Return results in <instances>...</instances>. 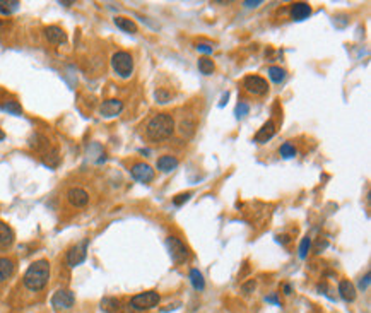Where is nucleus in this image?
<instances>
[{
  "instance_id": "1",
  "label": "nucleus",
  "mask_w": 371,
  "mask_h": 313,
  "mask_svg": "<svg viewBox=\"0 0 371 313\" xmlns=\"http://www.w3.org/2000/svg\"><path fill=\"white\" fill-rule=\"evenodd\" d=\"M173 132H175V118L170 113H159L152 116L145 127V135L152 142L166 141L171 137Z\"/></svg>"
},
{
  "instance_id": "2",
  "label": "nucleus",
  "mask_w": 371,
  "mask_h": 313,
  "mask_svg": "<svg viewBox=\"0 0 371 313\" xmlns=\"http://www.w3.org/2000/svg\"><path fill=\"white\" fill-rule=\"evenodd\" d=\"M50 279V262L45 259H40L36 262H33L27 270L24 272L22 283L29 291H41Z\"/></svg>"
},
{
  "instance_id": "3",
  "label": "nucleus",
  "mask_w": 371,
  "mask_h": 313,
  "mask_svg": "<svg viewBox=\"0 0 371 313\" xmlns=\"http://www.w3.org/2000/svg\"><path fill=\"white\" fill-rule=\"evenodd\" d=\"M111 67L120 77H130L134 72V58L129 51H116L111 57Z\"/></svg>"
},
{
  "instance_id": "4",
  "label": "nucleus",
  "mask_w": 371,
  "mask_h": 313,
  "mask_svg": "<svg viewBox=\"0 0 371 313\" xmlns=\"http://www.w3.org/2000/svg\"><path fill=\"white\" fill-rule=\"evenodd\" d=\"M161 301V296L156 291H145V293H139L132 296L130 300V306L137 311H144V310H151V308H156Z\"/></svg>"
},
{
  "instance_id": "5",
  "label": "nucleus",
  "mask_w": 371,
  "mask_h": 313,
  "mask_svg": "<svg viewBox=\"0 0 371 313\" xmlns=\"http://www.w3.org/2000/svg\"><path fill=\"white\" fill-rule=\"evenodd\" d=\"M166 245L168 250H170L171 260L175 264H183L187 259H189V248L181 240H178L176 236H168L166 238Z\"/></svg>"
},
{
  "instance_id": "6",
  "label": "nucleus",
  "mask_w": 371,
  "mask_h": 313,
  "mask_svg": "<svg viewBox=\"0 0 371 313\" xmlns=\"http://www.w3.org/2000/svg\"><path fill=\"white\" fill-rule=\"evenodd\" d=\"M243 87L246 89V92H250L253 96H264L269 92V84L264 77L260 76H248L243 81Z\"/></svg>"
},
{
  "instance_id": "7",
  "label": "nucleus",
  "mask_w": 371,
  "mask_h": 313,
  "mask_svg": "<svg viewBox=\"0 0 371 313\" xmlns=\"http://www.w3.org/2000/svg\"><path fill=\"white\" fill-rule=\"evenodd\" d=\"M87 240L79 241L74 246H70V250L67 252V264L69 267H77L81 265L87 257Z\"/></svg>"
},
{
  "instance_id": "8",
  "label": "nucleus",
  "mask_w": 371,
  "mask_h": 313,
  "mask_svg": "<svg viewBox=\"0 0 371 313\" xmlns=\"http://www.w3.org/2000/svg\"><path fill=\"white\" fill-rule=\"evenodd\" d=\"M74 303H76V296L69 289H58L51 296V305H53V308H57V310H70L74 306Z\"/></svg>"
},
{
  "instance_id": "9",
  "label": "nucleus",
  "mask_w": 371,
  "mask_h": 313,
  "mask_svg": "<svg viewBox=\"0 0 371 313\" xmlns=\"http://www.w3.org/2000/svg\"><path fill=\"white\" fill-rule=\"evenodd\" d=\"M130 175H132L134 180L140 181V183H151L156 176V173L149 165L145 163H135V165L130 168Z\"/></svg>"
},
{
  "instance_id": "10",
  "label": "nucleus",
  "mask_w": 371,
  "mask_h": 313,
  "mask_svg": "<svg viewBox=\"0 0 371 313\" xmlns=\"http://www.w3.org/2000/svg\"><path fill=\"white\" fill-rule=\"evenodd\" d=\"M121 110H123V103L120 100H106V101H103L100 106V113L103 116H106V118L120 115Z\"/></svg>"
},
{
  "instance_id": "11",
  "label": "nucleus",
  "mask_w": 371,
  "mask_h": 313,
  "mask_svg": "<svg viewBox=\"0 0 371 313\" xmlns=\"http://www.w3.org/2000/svg\"><path fill=\"white\" fill-rule=\"evenodd\" d=\"M67 200L74 207H84L89 202V194L82 189H70L67 192Z\"/></svg>"
},
{
  "instance_id": "12",
  "label": "nucleus",
  "mask_w": 371,
  "mask_h": 313,
  "mask_svg": "<svg viewBox=\"0 0 371 313\" xmlns=\"http://www.w3.org/2000/svg\"><path fill=\"white\" fill-rule=\"evenodd\" d=\"M45 38L50 41L51 45H62L67 41V35L62 27L58 26H48L45 29Z\"/></svg>"
},
{
  "instance_id": "13",
  "label": "nucleus",
  "mask_w": 371,
  "mask_h": 313,
  "mask_svg": "<svg viewBox=\"0 0 371 313\" xmlns=\"http://www.w3.org/2000/svg\"><path fill=\"white\" fill-rule=\"evenodd\" d=\"M275 135V123L272 120H269L267 123L262 125V129L258 130L257 135H255V142L258 144H265L269 142L272 137Z\"/></svg>"
},
{
  "instance_id": "14",
  "label": "nucleus",
  "mask_w": 371,
  "mask_h": 313,
  "mask_svg": "<svg viewBox=\"0 0 371 313\" xmlns=\"http://www.w3.org/2000/svg\"><path fill=\"white\" fill-rule=\"evenodd\" d=\"M310 14H312V7H310L306 2H296V4H293V7H291V17H293L294 21L306 19Z\"/></svg>"
},
{
  "instance_id": "15",
  "label": "nucleus",
  "mask_w": 371,
  "mask_h": 313,
  "mask_svg": "<svg viewBox=\"0 0 371 313\" xmlns=\"http://www.w3.org/2000/svg\"><path fill=\"white\" fill-rule=\"evenodd\" d=\"M339 294H341V298L344 301L347 303H351V301H354L356 300V288H354V284H352L351 281H341L339 283Z\"/></svg>"
},
{
  "instance_id": "16",
  "label": "nucleus",
  "mask_w": 371,
  "mask_h": 313,
  "mask_svg": "<svg viewBox=\"0 0 371 313\" xmlns=\"http://www.w3.org/2000/svg\"><path fill=\"white\" fill-rule=\"evenodd\" d=\"M178 168V160L175 156H170V154H166V156H161L158 160V170L163 171V173H171L173 170H176Z\"/></svg>"
},
{
  "instance_id": "17",
  "label": "nucleus",
  "mask_w": 371,
  "mask_h": 313,
  "mask_svg": "<svg viewBox=\"0 0 371 313\" xmlns=\"http://www.w3.org/2000/svg\"><path fill=\"white\" fill-rule=\"evenodd\" d=\"M14 274V260L9 257H0V283H6Z\"/></svg>"
},
{
  "instance_id": "18",
  "label": "nucleus",
  "mask_w": 371,
  "mask_h": 313,
  "mask_svg": "<svg viewBox=\"0 0 371 313\" xmlns=\"http://www.w3.org/2000/svg\"><path fill=\"white\" fill-rule=\"evenodd\" d=\"M14 243V231L9 224L0 221V246H11Z\"/></svg>"
},
{
  "instance_id": "19",
  "label": "nucleus",
  "mask_w": 371,
  "mask_h": 313,
  "mask_svg": "<svg viewBox=\"0 0 371 313\" xmlns=\"http://www.w3.org/2000/svg\"><path fill=\"white\" fill-rule=\"evenodd\" d=\"M115 24L116 27H120L121 31H125V33H137V24L132 21V19H129V17H123V16H118V17H115Z\"/></svg>"
},
{
  "instance_id": "20",
  "label": "nucleus",
  "mask_w": 371,
  "mask_h": 313,
  "mask_svg": "<svg viewBox=\"0 0 371 313\" xmlns=\"http://www.w3.org/2000/svg\"><path fill=\"white\" fill-rule=\"evenodd\" d=\"M21 4L17 0H0V14L2 16H11L19 9Z\"/></svg>"
},
{
  "instance_id": "21",
  "label": "nucleus",
  "mask_w": 371,
  "mask_h": 313,
  "mask_svg": "<svg viewBox=\"0 0 371 313\" xmlns=\"http://www.w3.org/2000/svg\"><path fill=\"white\" fill-rule=\"evenodd\" d=\"M190 281H192V286H194L195 291H202V289L205 288L204 275L199 272V269H192L190 270Z\"/></svg>"
},
{
  "instance_id": "22",
  "label": "nucleus",
  "mask_w": 371,
  "mask_h": 313,
  "mask_svg": "<svg viewBox=\"0 0 371 313\" xmlns=\"http://www.w3.org/2000/svg\"><path fill=\"white\" fill-rule=\"evenodd\" d=\"M180 134L181 135H187V137H190L192 134L195 132V120H192V116H187V118H183L180 121Z\"/></svg>"
},
{
  "instance_id": "23",
  "label": "nucleus",
  "mask_w": 371,
  "mask_h": 313,
  "mask_svg": "<svg viewBox=\"0 0 371 313\" xmlns=\"http://www.w3.org/2000/svg\"><path fill=\"white\" fill-rule=\"evenodd\" d=\"M197 65H199V71L204 74V76H210V74L214 72V69H215V65L214 62L210 60L209 57H202L199 58V62H197Z\"/></svg>"
},
{
  "instance_id": "24",
  "label": "nucleus",
  "mask_w": 371,
  "mask_h": 313,
  "mask_svg": "<svg viewBox=\"0 0 371 313\" xmlns=\"http://www.w3.org/2000/svg\"><path fill=\"white\" fill-rule=\"evenodd\" d=\"M120 308V301L116 298H103L101 300V310L106 313H115Z\"/></svg>"
},
{
  "instance_id": "25",
  "label": "nucleus",
  "mask_w": 371,
  "mask_h": 313,
  "mask_svg": "<svg viewBox=\"0 0 371 313\" xmlns=\"http://www.w3.org/2000/svg\"><path fill=\"white\" fill-rule=\"evenodd\" d=\"M0 110H4V111H7V113H11V115H22V108H21V105L17 101H6L4 105H0Z\"/></svg>"
},
{
  "instance_id": "26",
  "label": "nucleus",
  "mask_w": 371,
  "mask_h": 313,
  "mask_svg": "<svg viewBox=\"0 0 371 313\" xmlns=\"http://www.w3.org/2000/svg\"><path fill=\"white\" fill-rule=\"evenodd\" d=\"M269 77H270L272 82L279 84V82H283L284 79H286V71H284V69L275 67V65H274V67L269 69Z\"/></svg>"
},
{
  "instance_id": "27",
  "label": "nucleus",
  "mask_w": 371,
  "mask_h": 313,
  "mask_svg": "<svg viewBox=\"0 0 371 313\" xmlns=\"http://www.w3.org/2000/svg\"><path fill=\"white\" fill-rule=\"evenodd\" d=\"M279 152H281V156H283L284 160H291V158L296 156V147L293 146V144L286 142V144H283V146H281Z\"/></svg>"
},
{
  "instance_id": "28",
  "label": "nucleus",
  "mask_w": 371,
  "mask_h": 313,
  "mask_svg": "<svg viewBox=\"0 0 371 313\" xmlns=\"http://www.w3.org/2000/svg\"><path fill=\"white\" fill-rule=\"evenodd\" d=\"M310 248H312V240L306 236V238H303L301 245H299V259H306Z\"/></svg>"
},
{
  "instance_id": "29",
  "label": "nucleus",
  "mask_w": 371,
  "mask_h": 313,
  "mask_svg": "<svg viewBox=\"0 0 371 313\" xmlns=\"http://www.w3.org/2000/svg\"><path fill=\"white\" fill-rule=\"evenodd\" d=\"M154 98H156V101L159 103V105H166V103L171 100V95L166 89H158L156 92H154Z\"/></svg>"
},
{
  "instance_id": "30",
  "label": "nucleus",
  "mask_w": 371,
  "mask_h": 313,
  "mask_svg": "<svg viewBox=\"0 0 371 313\" xmlns=\"http://www.w3.org/2000/svg\"><path fill=\"white\" fill-rule=\"evenodd\" d=\"M248 111H250V106H248L246 103H239V105L236 106V111H234V113H236L238 118H243L245 115H248Z\"/></svg>"
},
{
  "instance_id": "31",
  "label": "nucleus",
  "mask_w": 371,
  "mask_h": 313,
  "mask_svg": "<svg viewBox=\"0 0 371 313\" xmlns=\"http://www.w3.org/2000/svg\"><path fill=\"white\" fill-rule=\"evenodd\" d=\"M192 197V194L190 192H187V194H180V195H176L175 199H173V204L176 205V207H180V205H183L187 202V200H189Z\"/></svg>"
},
{
  "instance_id": "32",
  "label": "nucleus",
  "mask_w": 371,
  "mask_h": 313,
  "mask_svg": "<svg viewBox=\"0 0 371 313\" xmlns=\"http://www.w3.org/2000/svg\"><path fill=\"white\" fill-rule=\"evenodd\" d=\"M255 286H257V283H255V279H252V281H248L246 284H243L241 286V291L245 293V294H250L253 289H255Z\"/></svg>"
},
{
  "instance_id": "33",
  "label": "nucleus",
  "mask_w": 371,
  "mask_h": 313,
  "mask_svg": "<svg viewBox=\"0 0 371 313\" xmlns=\"http://www.w3.org/2000/svg\"><path fill=\"white\" fill-rule=\"evenodd\" d=\"M369 281H371V279H369V272H366V274H364V277L359 281V289H363V291H366V289H368V286H369Z\"/></svg>"
},
{
  "instance_id": "34",
  "label": "nucleus",
  "mask_w": 371,
  "mask_h": 313,
  "mask_svg": "<svg viewBox=\"0 0 371 313\" xmlns=\"http://www.w3.org/2000/svg\"><path fill=\"white\" fill-rule=\"evenodd\" d=\"M197 50L202 51V53H212V46L209 45H197Z\"/></svg>"
},
{
  "instance_id": "35",
  "label": "nucleus",
  "mask_w": 371,
  "mask_h": 313,
  "mask_svg": "<svg viewBox=\"0 0 371 313\" xmlns=\"http://www.w3.org/2000/svg\"><path fill=\"white\" fill-rule=\"evenodd\" d=\"M265 301L267 303H274L275 306H281L279 300H277V294H270V296H265Z\"/></svg>"
},
{
  "instance_id": "36",
  "label": "nucleus",
  "mask_w": 371,
  "mask_h": 313,
  "mask_svg": "<svg viewBox=\"0 0 371 313\" xmlns=\"http://www.w3.org/2000/svg\"><path fill=\"white\" fill-rule=\"evenodd\" d=\"M245 6L246 7H258V6H262V0H255V2H252V0H246Z\"/></svg>"
},
{
  "instance_id": "37",
  "label": "nucleus",
  "mask_w": 371,
  "mask_h": 313,
  "mask_svg": "<svg viewBox=\"0 0 371 313\" xmlns=\"http://www.w3.org/2000/svg\"><path fill=\"white\" fill-rule=\"evenodd\" d=\"M277 241H281V243H288V241H289V236H288V235H281V236H277Z\"/></svg>"
},
{
  "instance_id": "38",
  "label": "nucleus",
  "mask_w": 371,
  "mask_h": 313,
  "mask_svg": "<svg viewBox=\"0 0 371 313\" xmlns=\"http://www.w3.org/2000/svg\"><path fill=\"white\" fill-rule=\"evenodd\" d=\"M284 293L291 294V286H289V284H284Z\"/></svg>"
},
{
  "instance_id": "39",
  "label": "nucleus",
  "mask_w": 371,
  "mask_h": 313,
  "mask_svg": "<svg viewBox=\"0 0 371 313\" xmlns=\"http://www.w3.org/2000/svg\"><path fill=\"white\" fill-rule=\"evenodd\" d=\"M4 139H6V134H4V130H2V129H0V142H2V141H4Z\"/></svg>"
},
{
  "instance_id": "40",
  "label": "nucleus",
  "mask_w": 371,
  "mask_h": 313,
  "mask_svg": "<svg viewBox=\"0 0 371 313\" xmlns=\"http://www.w3.org/2000/svg\"><path fill=\"white\" fill-rule=\"evenodd\" d=\"M60 6H65V7H69V6H72V2H60Z\"/></svg>"
}]
</instances>
